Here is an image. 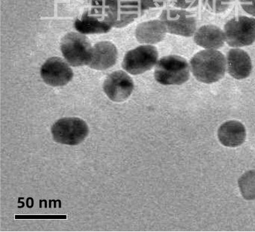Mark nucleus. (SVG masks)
<instances>
[{"label":"nucleus","instance_id":"nucleus-13","mask_svg":"<svg viewBox=\"0 0 255 232\" xmlns=\"http://www.w3.org/2000/svg\"><path fill=\"white\" fill-rule=\"evenodd\" d=\"M195 44L204 49L219 50L224 46V31L214 25L202 26L193 36Z\"/></svg>","mask_w":255,"mask_h":232},{"label":"nucleus","instance_id":"nucleus-12","mask_svg":"<svg viewBox=\"0 0 255 232\" xmlns=\"http://www.w3.org/2000/svg\"><path fill=\"white\" fill-rule=\"evenodd\" d=\"M227 70L231 77L237 80L249 77L252 72L253 64L249 54L239 48L230 49L227 54Z\"/></svg>","mask_w":255,"mask_h":232},{"label":"nucleus","instance_id":"nucleus-10","mask_svg":"<svg viewBox=\"0 0 255 232\" xmlns=\"http://www.w3.org/2000/svg\"><path fill=\"white\" fill-rule=\"evenodd\" d=\"M104 92L112 101L122 102L128 100L134 90L131 78L122 70L113 72L104 81Z\"/></svg>","mask_w":255,"mask_h":232},{"label":"nucleus","instance_id":"nucleus-6","mask_svg":"<svg viewBox=\"0 0 255 232\" xmlns=\"http://www.w3.org/2000/svg\"><path fill=\"white\" fill-rule=\"evenodd\" d=\"M225 42L233 48L250 46L255 42V18L236 16L224 27Z\"/></svg>","mask_w":255,"mask_h":232},{"label":"nucleus","instance_id":"nucleus-3","mask_svg":"<svg viewBox=\"0 0 255 232\" xmlns=\"http://www.w3.org/2000/svg\"><path fill=\"white\" fill-rule=\"evenodd\" d=\"M191 68L187 61L178 55H168L158 61L154 79L163 85H180L189 81Z\"/></svg>","mask_w":255,"mask_h":232},{"label":"nucleus","instance_id":"nucleus-2","mask_svg":"<svg viewBox=\"0 0 255 232\" xmlns=\"http://www.w3.org/2000/svg\"><path fill=\"white\" fill-rule=\"evenodd\" d=\"M191 72L201 83L212 84L225 77L226 57L218 50L204 49L195 54L189 63Z\"/></svg>","mask_w":255,"mask_h":232},{"label":"nucleus","instance_id":"nucleus-18","mask_svg":"<svg viewBox=\"0 0 255 232\" xmlns=\"http://www.w3.org/2000/svg\"><path fill=\"white\" fill-rule=\"evenodd\" d=\"M206 10L215 14L226 12L232 5V0H202Z\"/></svg>","mask_w":255,"mask_h":232},{"label":"nucleus","instance_id":"nucleus-20","mask_svg":"<svg viewBox=\"0 0 255 232\" xmlns=\"http://www.w3.org/2000/svg\"><path fill=\"white\" fill-rule=\"evenodd\" d=\"M240 5L246 12L255 17V0H240Z\"/></svg>","mask_w":255,"mask_h":232},{"label":"nucleus","instance_id":"nucleus-11","mask_svg":"<svg viewBox=\"0 0 255 232\" xmlns=\"http://www.w3.org/2000/svg\"><path fill=\"white\" fill-rule=\"evenodd\" d=\"M118 51L114 44L111 42H98L93 46L88 66L96 70L109 69L116 64Z\"/></svg>","mask_w":255,"mask_h":232},{"label":"nucleus","instance_id":"nucleus-9","mask_svg":"<svg viewBox=\"0 0 255 232\" xmlns=\"http://www.w3.org/2000/svg\"><path fill=\"white\" fill-rule=\"evenodd\" d=\"M40 75L45 83L52 87L65 86L72 81L73 70L70 64L60 57L47 59L40 69Z\"/></svg>","mask_w":255,"mask_h":232},{"label":"nucleus","instance_id":"nucleus-15","mask_svg":"<svg viewBox=\"0 0 255 232\" xmlns=\"http://www.w3.org/2000/svg\"><path fill=\"white\" fill-rule=\"evenodd\" d=\"M247 137L245 125L238 120L224 122L218 130V138L221 144L228 147H237L243 144Z\"/></svg>","mask_w":255,"mask_h":232},{"label":"nucleus","instance_id":"nucleus-7","mask_svg":"<svg viewBox=\"0 0 255 232\" xmlns=\"http://www.w3.org/2000/svg\"><path fill=\"white\" fill-rule=\"evenodd\" d=\"M159 58L157 48L152 45L139 46L128 51L122 63L123 68L132 75H138L152 69Z\"/></svg>","mask_w":255,"mask_h":232},{"label":"nucleus","instance_id":"nucleus-16","mask_svg":"<svg viewBox=\"0 0 255 232\" xmlns=\"http://www.w3.org/2000/svg\"><path fill=\"white\" fill-rule=\"evenodd\" d=\"M74 27L83 34H99L109 32L113 26L105 18L86 12L76 20Z\"/></svg>","mask_w":255,"mask_h":232},{"label":"nucleus","instance_id":"nucleus-5","mask_svg":"<svg viewBox=\"0 0 255 232\" xmlns=\"http://www.w3.org/2000/svg\"><path fill=\"white\" fill-rule=\"evenodd\" d=\"M86 122L77 117H67L57 120L51 127L54 140L67 145H77L89 134Z\"/></svg>","mask_w":255,"mask_h":232},{"label":"nucleus","instance_id":"nucleus-14","mask_svg":"<svg viewBox=\"0 0 255 232\" xmlns=\"http://www.w3.org/2000/svg\"><path fill=\"white\" fill-rule=\"evenodd\" d=\"M167 33L166 27L161 20H152L137 25L135 38L139 43L150 45L161 42Z\"/></svg>","mask_w":255,"mask_h":232},{"label":"nucleus","instance_id":"nucleus-17","mask_svg":"<svg viewBox=\"0 0 255 232\" xmlns=\"http://www.w3.org/2000/svg\"><path fill=\"white\" fill-rule=\"evenodd\" d=\"M242 195L247 200H255V170L246 172L238 181Z\"/></svg>","mask_w":255,"mask_h":232},{"label":"nucleus","instance_id":"nucleus-8","mask_svg":"<svg viewBox=\"0 0 255 232\" xmlns=\"http://www.w3.org/2000/svg\"><path fill=\"white\" fill-rule=\"evenodd\" d=\"M160 20L165 24L167 33L171 34L191 37L197 31L196 18L192 13L184 9H164Z\"/></svg>","mask_w":255,"mask_h":232},{"label":"nucleus","instance_id":"nucleus-1","mask_svg":"<svg viewBox=\"0 0 255 232\" xmlns=\"http://www.w3.org/2000/svg\"><path fill=\"white\" fill-rule=\"evenodd\" d=\"M91 3L117 28L129 25L145 10L152 8L151 0H91Z\"/></svg>","mask_w":255,"mask_h":232},{"label":"nucleus","instance_id":"nucleus-19","mask_svg":"<svg viewBox=\"0 0 255 232\" xmlns=\"http://www.w3.org/2000/svg\"><path fill=\"white\" fill-rule=\"evenodd\" d=\"M171 1L176 8L184 10L196 8L200 3V0H171Z\"/></svg>","mask_w":255,"mask_h":232},{"label":"nucleus","instance_id":"nucleus-4","mask_svg":"<svg viewBox=\"0 0 255 232\" xmlns=\"http://www.w3.org/2000/svg\"><path fill=\"white\" fill-rule=\"evenodd\" d=\"M92 49L89 39L81 33H69L61 42L63 56L73 67L88 66Z\"/></svg>","mask_w":255,"mask_h":232}]
</instances>
